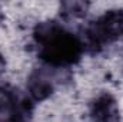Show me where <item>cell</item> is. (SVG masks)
<instances>
[{
  "label": "cell",
  "instance_id": "cell-1",
  "mask_svg": "<svg viewBox=\"0 0 123 122\" xmlns=\"http://www.w3.org/2000/svg\"><path fill=\"white\" fill-rule=\"evenodd\" d=\"M33 36L40 46V58L50 65H72L79 61L82 55L83 45L80 39L64 32L56 22L49 20L39 23Z\"/></svg>",
  "mask_w": 123,
  "mask_h": 122
},
{
  "label": "cell",
  "instance_id": "cell-2",
  "mask_svg": "<svg viewBox=\"0 0 123 122\" xmlns=\"http://www.w3.org/2000/svg\"><path fill=\"white\" fill-rule=\"evenodd\" d=\"M90 115L94 122H115L117 118V103L109 93L100 95L93 101Z\"/></svg>",
  "mask_w": 123,
  "mask_h": 122
},
{
  "label": "cell",
  "instance_id": "cell-3",
  "mask_svg": "<svg viewBox=\"0 0 123 122\" xmlns=\"http://www.w3.org/2000/svg\"><path fill=\"white\" fill-rule=\"evenodd\" d=\"M27 89H29V93L34 101H44L52 95L53 85L42 73H33L29 78Z\"/></svg>",
  "mask_w": 123,
  "mask_h": 122
},
{
  "label": "cell",
  "instance_id": "cell-4",
  "mask_svg": "<svg viewBox=\"0 0 123 122\" xmlns=\"http://www.w3.org/2000/svg\"><path fill=\"white\" fill-rule=\"evenodd\" d=\"M89 4L85 1H66L62 4V12L70 17H80L87 12Z\"/></svg>",
  "mask_w": 123,
  "mask_h": 122
},
{
  "label": "cell",
  "instance_id": "cell-5",
  "mask_svg": "<svg viewBox=\"0 0 123 122\" xmlns=\"http://www.w3.org/2000/svg\"><path fill=\"white\" fill-rule=\"evenodd\" d=\"M4 69H6V61H4V58H3V56L0 55V76L3 75Z\"/></svg>",
  "mask_w": 123,
  "mask_h": 122
},
{
  "label": "cell",
  "instance_id": "cell-6",
  "mask_svg": "<svg viewBox=\"0 0 123 122\" xmlns=\"http://www.w3.org/2000/svg\"><path fill=\"white\" fill-rule=\"evenodd\" d=\"M122 36H123V34H122Z\"/></svg>",
  "mask_w": 123,
  "mask_h": 122
}]
</instances>
